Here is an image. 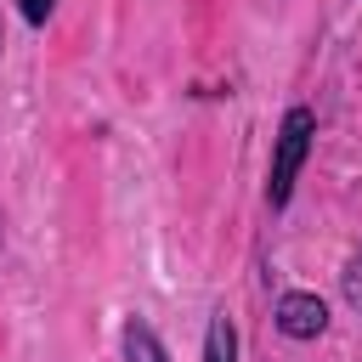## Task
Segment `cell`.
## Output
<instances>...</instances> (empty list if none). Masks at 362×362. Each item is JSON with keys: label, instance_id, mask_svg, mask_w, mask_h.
<instances>
[{"label": "cell", "instance_id": "1", "mask_svg": "<svg viewBox=\"0 0 362 362\" xmlns=\"http://www.w3.org/2000/svg\"><path fill=\"white\" fill-rule=\"evenodd\" d=\"M311 130H317L311 107H288V113H283L277 153H272V181H266V198H272V209H283V204H288V192H294V175H300V164H305V147H311Z\"/></svg>", "mask_w": 362, "mask_h": 362}, {"label": "cell", "instance_id": "2", "mask_svg": "<svg viewBox=\"0 0 362 362\" xmlns=\"http://www.w3.org/2000/svg\"><path fill=\"white\" fill-rule=\"evenodd\" d=\"M277 328H283L288 339H317V334L328 328V311H322L317 294H283V300H277Z\"/></svg>", "mask_w": 362, "mask_h": 362}, {"label": "cell", "instance_id": "3", "mask_svg": "<svg viewBox=\"0 0 362 362\" xmlns=\"http://www.w3.org/2000/svg\"><path fill=\"white\" fill-rule=\"evenodd\" d=\"M124 362H170V356H164V345L147 322H130L124 328Z\"/></svg>", "mask_w": 362, "mask_h": 362}, {"label": "cell", "instance_id": "4", "mask_svg": "<svg viewBox=\"0 0 362 362\" xmlns=\"http://www.w3.org/2000/svg\"><path fill=\"white\" fill-rule=\"evenodd\" d=\"M204 362H238V328H232V317H215V322H209Z\"/></svg>", "mask_w": 362, "mask_h": 362}, {"label": "cell", "instance_id": "5", "mask_svg": "<svg viewBox=\"0 0 362 362\" xmlns=\"http://www.w3.org/2000/svg\"><path fill=\"white\" fill-rule=\"evenodd\" d=\"M345 300H351V311H362V249H356L351 266H345Z\"/></svg>", "mask_w": 362, "mask_h": 362}, {"label": "cell", "instance_id": "6", "mask_svg": "<svg viewBox=\"0 0 362 362\" xmlns=\"http://www.w3.org/2000/svg\"><path fill=\"white\" fill-rule=\"evenodd\" d=\"M17 6H23V17H28V23H45L57 0H17Z\"/></svg>", "mask_w": 362, "mask_h": 362}]
</instances>
